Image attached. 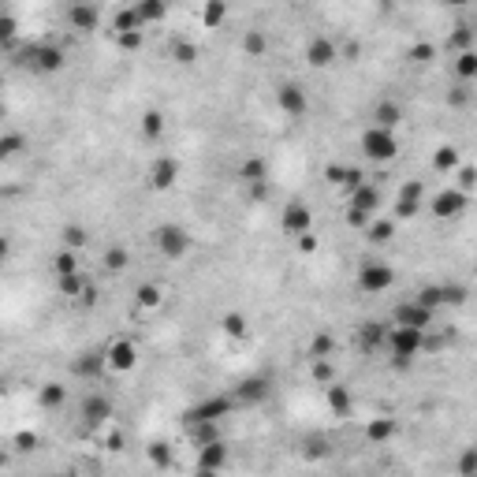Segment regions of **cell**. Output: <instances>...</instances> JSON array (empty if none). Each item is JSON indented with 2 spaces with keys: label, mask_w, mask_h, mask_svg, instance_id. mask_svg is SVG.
I'll use <instances>...</instances> for the list:
<instances>
[{
  "label": "cell",
  "mask_w": 477,
  "mask_h": 477,
  "mask_svg": "<svg viewBox=\"0 0 477 477\" xmlns=\"http://www.w3.org/2000/svg\"><path fill=\"white\" fill-rule=\"evenodd\" d=\"M135 306H138V313L161 310V306H164V287H161V284H142V287L135 291Z\"/></svg>",
  "instance_id": "obj_21"
},
{
  "label": "cell",
  "mask_w": 477,
  "mask_h": 477,
  "mask_svg": "<svg viewBox=\"0 0 477 477\" xmlns=\"http://www.w3.org/2000/svg\"><path fill=\"white\" fill-rule=\"evenodd\" d=\"M399 119H403V112H399V104H395V101H380L373 109V127H380V131H395V127H399Z\"/></svg>",
  "instance_id": "obj_26"
},
{
  "label": "cell",
  "mask_w": 477,
  "mask_h": 477,
  "mask_svg": "<svg viewBox=\"0 0 477 477\" xmlns=\"http://www.w3.org/2000/svg\"><path fill=\"white\" fill-rule=\"evenodd\" d=\"M447 104H452V109H462V104H470V86H466V83H455L452 90H447Z\"/></svg>",
  "instance_id": "obj_48"
},
{
  "label": "cell",
  "mask_w": 477,
  "mask_h": 477,
  "mask_svg": "<svg viewBox=\"0 0 477 477\" xmlns=\"http://www.w3.org/2000/svg\"><path fill=\"white\" fill-rule=\"evenodd\" d=\"M295 246H298V254H313V250H317V235H313V231L298 235V238H295Z\"/></svg>",
  "instance_id": "obj_55"
},
{
  "label": "cell",
  "mask_w": 477,
  "mask_h": 477,
  "mask_svg": "<svg viewBox=\"0 0 477 477\" xmlns=\"http://www.w3.org/2000/svg\"><path fill=\"white\" fill-rule=\"evenodd\" d=\"M60 238H64V246H68V250H83L90 243V235H86L83 224H68V228H60Z\"/></svg>",
  "instance_id": "obj_35"
},
{
  "label": "cell",
  "mask_w": 477,
  "mask_h": 477,
  "mask_svg": "<svg viewBox=\"0 0 477 477\" xmlns=\"http://www.w3.org/2000/svg\"><path fill=\"white\" fill-rule=\"evenodd\" d=\"M86 287H90V280H86L83 272H75V276H60V291H64L68 298H83V295H86Z\"/></svg>",
  "instance_id": "obj_36"
},
{
  "label": "cell",
  "mask_w": 477,
  "mask_h": 477,
  "mask_svg": "<svg viewBox=\"0 0 477 477\" xmlns=\"http://www.w3.org/2000/svg\"><path fill=\"white\" fill-rule=\"evenodd\" d=\"M16 444H19V447H34V444H37V436H34V433H19V436H16Z\"/></svg>",
  "instance_id": "obj_56"
},
{
  "label": "cell",
  "mask_w": 477,
  "mask_h": 477,
  "mask_svg": "<svg viewBox=\"0 0 477 477\" xmlns=\"http://www.w3.org/2000/svg\"><path fill=\"white\" fill-rule=\"evenodd\" d=\"M112 26H116V34H127V30H145L135 8H119L116 16H112Z\"/></svg>",
  "instance_id": "obj_32"
},
{
  "label": "cell",
  "mask_w": 477,
  "mask_h": 477,
  "mask_svg": "<svg viewBox=\"0 0 477 477\" xmlns=\"http://www.w3.org/2000/svg\"><path fill=\"white\" fill-rule=\"evenodd\" d=\"M377 209H380V191H377V183H362V187L351 194L347 224H351V228H358V231H369V224H373Z\"/></svg>",
  "instance_id": "obj_2"
},
{
  "label": "cell",
  "mask_w": 477,
  "mask_h": 477,
  "mask_svg": "<svg viewBox=\"0 0 477 477\" xmlns=\"http://www.w3.org/2000/svg\"><path fill=\"white\" fill-rule=\"evenodd\" d=\"M466 302V287L462 284H444V306H462Z\"/></svg>",
  "instance_id": "obj_49"
},
{
  "label": "cell",
  "mask_w": 477,
  "mask_h": 477,
  "mask_svg": "<svg viewBox=\"0 0 477 477\" xmlns=\"http://www.w3.org/2000/svg\"><path fill=\"white\" fill-rule=\"evenodd\" d=\"M52 269H56V276H75V272H83V265H78V250L60 246L56 258H52Z\"/></svg>",
  "instance_id": "obj_28"
},
{
  "label": "cell",
  "mask_w": 477,
  "mask_h": 477,
  "mask_svg": "<svg viewBox=\"0 0 477 477\" xmlns=\"http://www.w3.org/2000/svg\"><path fill=\"white\" fill-rule=\"evenodd\" d=\"M433 171H447V176H452V171H459V150L455 145H440V150L433 153Z\"/></svg>",
  "instance_id": "obj_29"
},
{
  "label": "cell",
  "mask_w": 477,
  "mask_h": 477,
  "mask_svg": "<svg viewBox=\"0 0 477 477\" xmlns=\"http://www.w3.org/2000/svg\"><path fill=\"white\" fill-rule=\"evenodd\" d=\"M433 310H425V306H418L414 298L410 302H399V306H395V313H392V328H421V332H425V328H433Z\"/></svg>",
  "instance_id": "obj_6"
},
{
  "label": "cell",
  "mask_w": 477,
  "mask_h": 477,
  "mask_svg": "<svg viewBox=\"0 0 477 477\" xmlns=\"http://www.w3.org/2000/svg\"><path fill=\"white\" fill-rule=\"evenodd\" d=\"M135 366H138V347H135V339L116 336L109 347H104V369H109V373L123 377V373H131Z\"/></svg>",
  "instance_id": "obj_4"
},
{
  "label": "cell",
  "mask_w": 477,
  "mask_h": 477,
  "mask_svg": "<svg viewBox=\"0 0 477 477\" xmlns=\"http://www.w3.org/2000/svg\"><path fill=\"white\" fill-rule=\"evenodd\" d=\"M135 11H138L142 26H153V23H161L168 16V8L161 4V0H142V4H135Z\"/></svg>",
  "instance_id": "obj_31"
},
{
  "label": "cell",
  "mask_w": 477,
  "mask_h": 477,
  "mask_svg": "<svg viewBox=\"0 0 477 477\" xmlns=\"http://www.w3.org/2000/svg\"><path fill=\"white\" fill-rule=\"evenodd\" d=\"M310 377L321 384V388H328V384H336V369L328 358H321V362H310Z\"/></svg>",
  "instance_id": "obj_40"
},
{
  "label": "cell",
  "mask_w": 477,
  "mask_h": 477,
  "mask_svg": "<svg viewBox=\"0 0 477 477\" xmlns=\"http://www.w3.org/2000/svg\"><path fill=\"white\" fill-rule=\"evenodd\" d=\"M414 302H418V306H425V310H440L444 306V287H425V291H418V295H414Z\"/></svg>",
  "instance_id": "obj_43"
},
{
  "label": "cell",
  "mask_w": 477,
  "mask_h": 477,
  "mask_svg": "<svg viewBox=\"0 0 477 477\" xmlns=\"http://www.w3.org/2000/svg\"><path fill=\"white\" fill-rule=\"evenodd\" d=\"M332 351H336V339L328 332H317L313 343H310V362H321V358H328Z\"/></svg>",
  "instance_id": "obj_37"
},
{
  "label": "cell",
  "mask_w": 477,
  "mask_h": 477,
  "mask_svg": "<svg viewBox=\"0 0 477 477\" xmlns=\"http://www.w3.org/2000/svg\"><path fill=\"white\" fill-rule=\"evenodd\" d=\"M358 145H362V153L369 157V161H392L395 153H399V142H395L392 131H380V127H366L362 131V138H358Z\"/></svg>",
  "instance_id": "obj_3"
},
{
  "label": "cell",
  "mask_w": 477,
  "mask_h": 477,
  "mask_svg": "<svg viewBox=\"0 0 477 477\" xmlns=\"http://www.w3.org/2000/svg\"><path fill=\"white\" fill-rule=\"evenodd\" d=\"M325 179L336 183V187H343V179H347V168H343V164H328V168H325Z\"/></svg>",
  "instance_id": "obj_54"
},
{
  "label": "cell",
  "mask_w": 477,
  "mask_h": 477,
  "mask_svg": "<svg viewBox=\"0 0 477 477\" xmlns=\"http://www.w3.org/2000/svg\"><path fill=\"white\" fill-rule=\"evenodd\" d=\"M410 56H414L418 64H433V56H436V45H429V42H418L414 49H410Z\"/></svg>",
  "instance_id": "obj_52"
},
{
  "label": "cell",
  "mask_w": 477,
  "mask_h": 477,
  "mask_svg": "<svg viewBox=\"0 0 477 477\" xmlns=\"http://www.w3.org/2000/svg\"><path fill=\"white\" fill-rule=\"evenodd\" d=\"M153 238H157V250H161L168 261H179V258L191 250V235L183 231V228H176V224H164V228H157Z\"/></svg>",
  "instance_id": "obj_5"
},
{
  "label": "cell",
  "mask_w": 477,
  "mask_h": 477,
  "mask_svg": "<svg viewBox=\"0 0 477 477\" xmlns=\"http://www.w3.org/2000/svg\"><path fill=\"white\" fill-rule=\"evenodd\" d=\"M238 183H269V164H265V157H250V161L238 164Z\"/></svg>",
  "instance_id": "obj_22"
},
{
  "label": "cell",
  "mask_w": 477,
  "mask_h": 477,
  "mask_svg": "<svg viewBox=\"0 0 477 477\" xmlns=\"http://www.w3.org/2000/svg\"><path fill=\"white\" fill-rule=\"evenodd\" d=\"M325 403H328V410H332L336 418L351 414V392L343 388V384H328V388H325Z\"/></svg>",
  "instance_id": "obj_23"
},
{
  "label": "cell",
  "mask_w": 477,
  "mask_h": 477,
  "mask_svg": "<svg viewBox=\"0 0 477 477\" xmlns=\"http://www.w3.org/2000/svg\"><path fill=\"white\" fill-rule=\"evenodd\" d=\"M116 45L123 52H135L142 45V30H127V34H116Z\"/></svg>",
  "instance_id": "obj_50"
},
{
  "label": "cell",
  "mask_w": 477,
  "mask_h": 477,
  "mask_svg": "<svg viewBox=\"0 0 477 477\" xmlns=\"http://www.w3.org/2000/svg\"><path fill=\"white\" fill-rule=\"evenodd\" d=\"M142 135L150 138V142L161 138V135H164V116H161V112H153V109L145 112V116H142Z\"/></svg>",
  "instance_id": "obj_38"
},
{
  "label": "cell",
  "mask_w": 477,
  "mask_h": 477,
  "mask_svg": "<svg viewBox=\"0 0 477 477\" xmlns=\"http://www.w3.org/2000/svg\"><path fill=\"white\" fill-rule=\"evenodd\" d=\"M224 19H228V4H220V0H209V4L202 8L205 30H217V26H224Z\"/></svg>",
  "instance_id": "obj_34"
},
{
  "label": "cell",
  "mask_w": 477,
  "mask_h": 477,
  "mask_svg": "<svg viewBox=\"0 0 477 477\" xmlns=\"http://www.w3.org/2000/svg\"><path fill=\"white\" fill-rule=\"evenodd\" d=\"M455 191H462L466 198L477 191V168H473V164H466V168L455 171Z\"/></svg>",
  "instance_id": "obj_44"
},
{
  "label": "cell",
  "mask_w": 477,
  "mask_h": 477,
  "mask_svg": "<svg viewBox=\"0 0 477 477\" xmlns=\"http://www.w3.org/2000/svg\"><path fill=\"white\" fill-rule=\"evenodd\" d=\"M194 477H220V473H217V470H202V466H198V470H194Z\"/></svg>",
  "instance_id": "obj_57"
},
{
  "label": "cell",
  "mask_w": 477,
  "mask_h": 477,
  "mask_svg": "<svg viewBox=\"0 0 477 477\" xmlns=\"http://www.w3.org/2000/svg\"><path fill=\"white\" fill-rule=\"evenodd\" d=\"M265 49H269V37H265L261 30H246L243 34V52L246 56H261Z\"/></svg>",
  "instance_id": "obj_41"
},
{
  "label": "cell",
  "mask_w": 477,
  "mask_h": 477,
  "mask_svg": "<svg viewBox=\"0 0 477 477\" xmlns=\"http://www.w3.org/2000/svg\"><path fill=\"white\" fill-rule=\"evenodd\" d=\"M127 250L123 246H109V250H104V272H123L127 269Z\"/></svg>",
  "instance_id": "obj_42"
},
{
  "label": "cell",
  "mask_w": 477,
  "mask_h": 477,
  "mask_svg": "<svg viewBox=\"0 0 477 477\" xmlns=\"http://www.w3.org/2000/svg\"><path fill=\"white\" fill-rule=\"evenodd\" d=\"M395 436V418H369L366 421V440L369 444H388Z\"/></svg>",
  "instance_id": "obj_25"
},
{
  "label": "cell",
  "mask_w": 477,
  "mask_h": 477,
  "mask_svg": "<svg viewBox=\"0 0 477 477\" xmlns=\"http://www.w3.org/2000/svg\"><path fill=\"white\" fill-rule=\"evenodd\" d=\"M395 235V220L392 217H380L369 224V243H388V238Z\"/></svg>",
  "instance_id": "obj_39"
},
{
  "label": "cell",
  "mask_w": 477,
  "mask_h": 477,
  "mask_svg": "<svg viewBox=\"0 0 477 477\" xmlns=\"http://www.w3.org/2000/svg\"><path fill=\"white\" fill-rule=\"evenodd\" d=\"M459 477H477V447H462V455H459Z\"/></svg>",
  "instance_id": "obj_47"
},
{
  "label": "cell",
  "mask_w": 477,
  "mask_h": 477,
  "mask_svg": "<svg viewBox=\"0 0 477 477\" xmlns=\"http://www.w3.org/2000/svg\"><path fill=\"white\" fill-rule=\"evenodd\" d=\"M231 399H235V406H254V403H261L265 395H269V384L265 380H258V377H250V380H243L235 392H228Z\"/></svg>",
  "instance_id": "obj_17"
},
{
  "label": "cell",
  "mask_w": 477,
  "mask_h": 477,
  "mask_svg": "<svg viewBox=\"0 0 477 477\" xmlns=\"http://www.w3.org/2000/svg\"><path fill=\"white\" fill-rule=\"evenodd\" d=\"M473 42H477V30L470 23H459L452 30V37H447V49H452L455 56H462V52H473Z\"/></svg>",
  "instance_id": "obj_24"
},
{
  "label": "cell",
  "mask_w": 477,
  "mask_h": 477,
  "mask_svg": "<svg viewBox=\"0 0 477 477\" xmlns=\"http://www.w3.org/2000/svg\"><path fill=\"white\" fill-rule=\"evenodd\" d=\"M37 403H42L45 410L60 406L64 403V388H60V384H42V388H37Z\"/></svg>",
  "instance_id": "obj_45"
},
{
  "label": "cell",
  "mask_w": 477,
  "mask_h": 477,
  "mask_svg": "<svg viewBox=\"0 0 477 477\" xmlns=\"http://www.w3.org/2000/svg\"><path fill=\"white\" fill-rule=\"evenodd\" d=\"M220 332L228 336V339H243L246 332H250V321L238 310H231V313H224L220 317Z\"/></svg>",
  "instance_id": "obj_27"
},
{
  "label": "cell",
  "mask_w": 477,
  "mask_h": 477,
  "mask_svg": "<svg viewBox=\"0 0 477 477\" xmlns=\"http://www.w3.org/2000/svg\"><path fill=\"white\" fill-rule=\"evenodd\" d=\"M145 455H150V462H153L157 470H168L171 462H176V452H171L168 440H153L150 447H145Z\"/></svg>",
  "instance_id": "obj_30"
},
{
  "label": "cell",
  "mask_w": 477,
  "mask_h": 477,
  "mask_svg": "<svg viewBox=\"0 0 477 477\" xmlns=\"http://www.w3.org/2000/svg\"><path fill=\"white\" fill-rule=\"evenodd\" d=\"M171 56H176L179 64H194L198 60V45L187 42V37H179V42H171Z\"/></svg>",
  "instance_id": "obj_46"
},
{
  "label": "cell",
  "mask_w": 477,
  "mask_h": 477,
  "mask_svg": "<svg viewBox=\"0 0 477 477\" xmlns=\"http://www.w3.org/2000/svg\"><path fill=\"white\" fill-rule=\"evenodd\" d=\"M112 418V399H104V395H90V399L83 403V429L97 433L101 425H109Z\"/></svg>",
  "instance_id": "obj_11"
},
{
  "label": "cell",
  "mask_w": 477,
  "mask_h": 477,
  "mask_svg": "<svg viewBox=\"0 0 477 477\" xmlns=\"http://www.w3.org/2000/svg\"><path fill=\"white\" fill-rule=\"evenodd\" d=\"M101 444H104V452H119V447H123V433H119V429H109Z\"/></svg>",
  "instance_id": "obj_53"
},
{
  "label": "cell",
  "mask_w": 477,
  "mask_h": 477,
  "mask_svg": "<svg viewBox=\"0 0 477 477\" xmlns=\"http://www.w3.org/2000/svg\"><path fill=\"white\" fill-rule=\"evenodd\" d=\"M455 75H459V83H466V86L473 83V78H477V49L455 56Z\"/></svg>",
  "instance_id": "obj_33"
},
{
  "label": "cell",
  "mask_w": 477,
  "mask_h": 477,
  "mask_svg": "<svg viewBox=\"0 0 477 477\" xmlns=\"http://www.w3.org/2000/svg\"><path fill=\"white\" fill-rule=\"evenodd\" d=\"M466 202H470V198L462 194V191L447 187V191H440V194L433 198V217H440V220H447V217H459L462 209H466Z\"/></svg>",
  "instance_id": "obj_15"
},
{
  "label": "cell",
  "mask_w": 477,
  "mask_h": 477,
  "mask_svg": "<svg viewBox=\"0 0 477 477\" xmlns=\"http://www.w3.org/2000/svg\"><path fill=\"white\" fill-rule=\"evenodd\" d=\"M179 179V161L176 157H157L150 164V187L153 191H171Z\"/></svg>",
  "instance_id": "obj_12"
},
{
  "label": "cell",
  "mask_w": 477,
  "mask_h": 477,
  "mask_svg": "<svg viewBox=\"0 0 477 477\" xmlns=\"http://www.w3.org/2000/svg\"><path fill=\"white\" fill-rule=\"evenodd\" d=\"M388 332H392V325H377V321L362 325V351H366V354L388 351Z\"/></svg>",
  "instance_id": "obj_18"
},
{
  "label": "cell",
  "mask_w": 477,
  "mask_h": 477,
  "mask_svg": "<svg viewBox=\"0 0 477 477\" xmlns=\"http://www.w3.org/2000/svg\"><path fill=\"white\" fill-rule=\"evenodd\" d=\"M19 150H23V135H16V131L0 138V153H4V157H16Z\"/></svg>",
  "instance_id": "obj_51"
},
{
  "label": "cell",
  "mask_w": 477,
  "mask_h": 477,
  "mask_svg": "<svg viewBox=\"0 0 477 477\" xmlns=\"http://www.w3.org/2000/svg\"><path fill=\"white\" fill-rule=\"evenodd\" d=\"M224 462H228V447H224V440H213L205 447H198V466L202 470H224Z\"/></svg>",
  "instance_id": "obj_20"
},
{
  "label": "cell",
  "mask_w": 477,
  "mask_h": 477,
  "mask_svg": "<svg viewBox=\"0 0 477 477\" xmlns=\"http://www.w3.org/2000/svg\"><path fill=\"white\" fill-rule=\"evenodd\" d=\"M425 347V332L421 328H392L388 332V354L395 369H406Z\"/></svg>",
  "instance_id": "obj_1"
},
{
  "label": "cell",
  "mask_w": 477,
  "mask_h": 477,
  "mask_svg": "<svg viewBox=\"0 0 477 477\" xmlns=\"http://www.w3.org/2000/svg\"><path fill=\"white\" fill-rule=\"evenodd\" d=\"M392 280H395L392 269L380 261H369L366 269H358V291H362V295H380V291L392 287Z\"/></svg>",
  "instance_id": "obj_7"
},
{
  "label": "cell",
  "mask_w": 477,
  "mask_h": 477,
  "mask_svg": "<svg viewBox=\"0 0 477 477\" xmlns=\"http://www.w3.org/2000/svg\"><path fill=\"white\" fill-rule=\"evenodd\" d=\"M280 228H284L291 238H298V235L313 231V213H310L302 202H291V205L284 209V217H280Z\"/></svg>",
  "instance_id": "obj_10"
},
{
  "label": "cell",
  "mask_w": 477,
  "mask_h": 477,
  "mask_svg": "<svg viewBox=\"0 0 477 477\" xmlns=\"http://www.w3.org/2000/svg\"><path fill=\"white\" fill-rule=\"evenodd\" d=\"M231 410H238L231 395H213V399H205L202 406L191 410V414H187V425H198V421H220L224 414H231Z\"/></svg>",
  "instance_id": "obj_8"
},
{
  "label": "cell",
  "mask_w": 477,
  "mask_h": 477,
  "mask_svg": "<svg viewBox=\"0 0 477 477\" xmlns=\"http://www.w3.org/2000/svg\"><path fill=\"white\" fill-rule=\"evenodd\" d=\"M276 101H280L284 116H291V119L306 116V109H310L306 90H302V86H295V83H287V86H280V90H276Z\"/></svg>",
  "instance_id": "obj_14"
},
{
  "label": "cell",
  "mask_w": 477,
  "mask_h": 477,
  "mask_svg": "<svg viewBox=\"0 0 477 477\" xmlns=\"http://www.w3.org/2000/svg\"><path fill=\"white\" fill-rule=\"evenodd\" d=\"M336 60H339V49H336V42L328 34H317L306 45V64L310 68H328V64H336Z\"/></svg>",
  "instance_id": "obj_13"
},
{
  "label": "cell",
  "mask_w": 477,
  "mask_h": 477,
  "mask_svg": "<svg viewBox=\"0 0 477 477\" xmlns=\"http://www.w3.org/2000/svg\"><path fill=\"white\" fill-rule=\"evenodd\" d=\"M68 23L75 26V30H94V26L101 23V8L97 4H71L68 8Z\"/></svg>",
  "instance_id": "obj_19"
},
{
  "label": "cell",
  "mask_w": 477,
  "mask_h": 477,
  "mask_svg": "<svg viewBox=\"0 0 477 477\" xmlns=\"http://www.w3.org/2000/svg\"><path fill=\"white\" fill-rule=\"evenodd\" d=\"M421 194H425V187H421V179H406L403 191H399V202H395L392 209V220H410L421 209Z\"/></svg>",
  "instance_id": "obj_9"
},
{
  "label": "cell",
  "mask_w": 477,
  "mask_h": 477,
  "mask_svg": "<svg viewBox=\"0 0 477 477\" xmlns=\"http://www.w3.org/2000/svg\"><path fill=\"white\" fill-rule=\"evenodd\" d=\"M30 64L37 71L52 75V71L64 68V49H56V45H30Z\"/></svg>",
  "instance_id": "obj_16"
}]
</instances>
